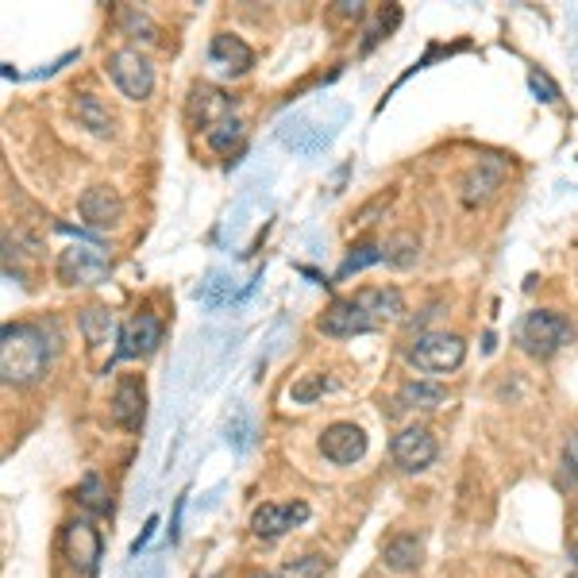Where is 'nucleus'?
<instances>
[{
  "instance_id": "9",
  "label": "nucleus",
  "mask_w": 578,
  "mask_h": 578,
  "mask_svg": "<svg viewBox=\"0 0 578 578\" xmlns=\"http://www.w3.org/2000/svg\"><path fill=\"white\" fill-rule=\"evenodd\" d=\"M320 451H324V459H332L336 466H351L367 455V432H362L359 424L339 421V424H332V429H324Z\"/></svg>"
},
{
  "instance_id": "16",
  "label": "nucleus",
  "mask_w": 578,
  "mask_h": 578,
  "mask_svg": "<svg viewBox=\"0 0 578 578\" xmlns=\"http://www.w3.org/2000/svg\"><path fill=\"white\" fill-rule=\"evenodd\" d=\"M209 59L217 62L224 74H248L251 66H255V51H251L248 43H243L240 35H212L209 43Z\"/></svg>"
},
{
  "instance_id": "23",
  "label": "nucleus",
  "mask_w": 578,
  "mask_h": 578,
  "mask_svg": "<svg viewBox=\"0 0 578 578\" xmlns=\"http://www.w3.org/2000/svg\"><path fill=\"white\" fill-rule=\"evenodd\" d=\"M375 263H382V248H378V243H359V248L339 263L336 279H351V274L367 271V266H375Z\"/></svg>"
},
{
  "instance_id": "2",
  "label": "nucleus",
  "mask_w": 578,
  "mask_h": 578,
  "mask_svg": "<svg viewBox=\"0 0 578 578\" xmlns=\"http://www.w3.org/2000/svg\"><path fill=\"white\" fill-rule=\"evenodd\" d=\"M571 336H575L571 320L551 313V308H533L517 328V344L525 347L533 359H551L559 347L571 344Z\"/></svg>"
},
{
  "instance_id": "32",
  "label": "nucleus",
  "mask_w": 578,
  "mask_h": 578,
  "mask_svg": "<svg viewBox=\"0 0 578 578\" xmlns=\"http://www.w3.org/2000/svg\"><path fill=\"white\" fill-rule=\"evenodd\" d=\"M155 528H158V517H150V521H147V528H144V533H139V540L132 544V556H139V551L147 548V540H150V536H155Z\"/></svg>"
},
{
  "instance_id": "29",
  "label": "nucleus",
  "mask_w": 578,
  "mask_h": 578,
  "mask_svg": "<svg viewBox=\"0 0 578 578\" xmlns=\"http://www.w3.org/2000/svg\"><path fill=\"white\" fill-rule=\"evenodd\" d=\"M564 474H567V482L578 486V429L567 435V443H564Z\"/></svg>"
},
{
  "instance_id": "3",
  "label": "nucleus",
  "mask_w": 578,
  "mask_h": 578,
  "mask_svg": "<svg viewBox=\"0 0 578 578\" xmlns=\"http://www.w3.org/2000/svg\"><path fill=\"white\" fill-rule=\"evenodd\" d=\"M406 359L424 375H451V370L463 367L466 344L451 332H424L406 347Z\"/></svg>"
},
{
  "instance_id": "12",
  "label": "nucleus",
  "mask_w": 578,
  "mask_h": 578,
  "mask_svg": "<svg viewBox=\"0 0 578 578\" xmlns=\"http://www.w3.org/2000/svg\"><path fill=\"white\" fill-rule=\"evenodd\" d=\"M301 521H308V505L305 502H293V505H259L255 513H251V533L259 536V540H279V536H286L293 525H301Z\"/></svg>"
},
{
  "instance_id": "5",
  "label": "nucleus",
  "mask_w": 578,
  "mask_h": 578,
  "mask_svg": "<svg viewBox=\"0 0 578 578\" xmlns=\"http://www.w3.org/2000/svg\"><path fill=\"white\" fill-rule=\"evenodd\" d=\"M62 548H66V559H70V567H74L77 575L82 578L97 575L105 544H101V533L90 525V521H70L66 533H62Z\"/></svg>"
},
{
  "instance_id": "11",
  "label": "nucleus",
  "mask_w": 578,
  "mask_h": 578,
  "mask_svg": "<svg viewBox=\"0 0 578 578\" xmlns=\"http://www.w3.org/2000/svg\"><path fill=\"white\" fill-rule=\"evenodd\" d=\"M390 451H393V463H398L401 471L417 474V471H424V466L435 463V451L440 448H435L429 429H406V432L393 435Z\"/></svg>"
},
{
  "instance_id": "34",
  "label": "nucleus",
  "mask_w": 578,
  "mask_h": 578,
  "mask_svg": "<svg viewBox=\"0 0 578 578\" xmlns=\"http://www.w3.org/2000/svg\"><path fill=\"white\" fill-rule=\"evenodd\" d=\"M571 571L578 575V544H571Z\"/></svg>"
},
{
  "instance_id": "8",
  "label": "nucleus",
  "mask_w": 578,
  "mask_h": 578,
  "mask_svg": "<svg viewBox=\"0 0 578 578\" xmlns=\"http://www.w3.org/2000/svg\"><path fill=\"white\" fill-rule=\"evenodd\" d=\"M502 181H505V162L494 155H486L463 174V181H459V197H463V204H471L474 209V204H486L490 197L502 189Z\"/></svg>"
},
{
  "instance_id": "7",
  "label": "nucleus",
  "mask_w": 578,
  "mask_h": 578,
  "mask_svg": "<svg viewBox=\"0 0 578 578\" xmlns=\"http://www.w3.org/2000/svg\"><path fill=\"white\" fill-rule=\"evenodd\" d=\"M59 279L66 286H101L108 279V259L101 248H70L59 255Z\"/></svg>"
},
{
  "instance_id": "19",
  "label": "nucleus",
  "mask_w": 578,
  "mask_h": 578,
  "mask_svg": "<svg viewBox=\"0 0 578 578\" xmlns=\"http://www.w3.org/2000/svg\"><path fill=\"white\" fill-rule=\"evenodd\" d=\"M443 401H448V390H443L440 382H421V378H413V382H406L398 390V406H406V409H424V413H432V409H440Z\"/></svg>"
},
{
  "instance_id": "22",
  "label": "nucleus",
  "mask_w": 578,
  "mask_h": 578,
  "mask_svg": "<svg viewBox=\"0 0 578 578\" xmlns=\"http://www.w3.org/2000/svg\"><path fill=\"white\" fill-rule=\"evenodd\" d=\"M204 139H209V147L217 150V155H228V158H232L235 150L243 147V124H240V120H235V116H232V120L217 124V128H212V132H209V136H204Z\"/></svg>"
},
{
  "instance_id": "10",
  "label": "nucleus",
  "mask_w": 578,
  "mask_h": 578,
  "mask_svg": "<svg viewBox=\"0 0 578 578\" xmlns=\"http://www.w3.org/2000/svg\"><path fill=\"white\" fill-rule=\"evenodd\" d=\"M162 336H166V328H162V320H158V316H150V313L132 316V320L124 324V332H120V351H116V359H139V355H155L158 344H162Z\"/></svg>"
},
{
  "instance_id": "31",
  "label": "nucleus",
  "mask_w": 578,
  "mask_h": 578,
  "mask_svg": "<svg viewBox=\"0 0 578 578\" xmlns=\"http://www.w3.org/2000/svg\"><path fill=\"white\" fill-rule=\"evenodd\" d=\"M124 23H128V31H144V39H155V23L147 20L144 12H124Z\"/></svg>"
},
{
  "instance_id": "17",
  "label": "nucleus",
  "mask_w": 578,
  "mask_h": 578,
  "mask_svg": "<svg viewBox=\"0 0 578 578\" xmlns=\"http://www.w3.org/2000/svg\"><path fill=\"white\" fill-rule=\"evenodd\" d=\"M421 559H424V544H421V536H413V533L393 536V540L382 548V564L390 567V571H398V575L417 571Z\"/></svg>"
},
{
  "instance_id": "24",
  "label": "nucleus",
  "mask_w": 578,
  "mask_h": 578,
  "mask_svg": "<svg viewBox=\"0 0 578 578\" xmlns=\"http://www.w3.org/2000/svg\"><path fill=\"white\" fill-rule=\"evenodd\" d=\"M232 279H224V274H209V282H201L197 286V301L201 305H209V308H220V305H228L232 301Z\"/></svg>"
},
{
  "instance_id": "13",
  "label": "nucleus",
  "mask_w": 578,
  "mask_h": 578,
  "mask_svg": "<svg viewBox=\"0 0 578 578\" xmlns=\"http://www.w3.org/2000/svg\"><path fill=\"white\" fill-rule=\"evenodd\" d=\"M82 220L90 228H116L124 220V201H120V193H116L113 186H93V189H85L82 193Z\"/></svg>"
},
{
  "instance_id": "33",
  "label": "nucleus",
  "mask_w": 578,
  "mask_h": 578,
  "mask_svg": "<svg viewBox=\"0 0 578 578\" xmlns=\"http://www.w3.org/2000/svg\"><path fill=\"white\" fill-rule=\"evenodd\" d=\"M339 12H344V15H359L362 8L355 4V0H339Z\"/></svg>"
},
{
  "instance_id": "27",
  "label": "nucleus",
  "mask_w": 578,
  "mask_h": 578,
  "mask_svg": "<svg viewBox=\"0 0 578 578\" xmlns=\"http://www.w3.org/2000/svg\"><path fill=\"white\" fill-rule=\"evenodd\" d=\"M324 390H328V378H324V375H305L301 382H293L290 398L297 401V406H308V401H316Z\"/></svg>"
},
{
  "instance_id": "6",
  "label": "nucleus",
  "mask_w": 578,
  "mask_h": 578,
  "mask_svg": "<svg viewBox=\"0 0 578 578\" xmlns=\"http://www.w3.org/2000/svg\"><path fill=\"white\" fill-rule=\"evenodd\" d=\"M316 328L332 339H347V336H362V332H375L378 320L359 305V297H336L328 305V313L320 316Z\"/></svg>"
},
{
  "instance_id": "18",
  "label": "nucleus",
  "mask_w": 578,
  "mask_h": 578,
  "mask_svg": "<svg viewBox=\"0 0 578 578\" xmlns=\"http://www.w3.org/2000/svg\"><path fill=\"white\" fill-rule=\"evenodd\" d=\"M359 297V305L367 308L370 316H375L378 324L382 320H398L401 313H406V301H401V293L398 290H386V286H370V290H359L355 293Z\"/></svg>"
},
{
  "instance_id": "30",
  "label": "nucleus",
  "mask_w": 578,
  "mask_h": 578,
  "mask_svg": "<svg viewBox=\"0 0 578 578\" xmlns=\"http://www.w3.org/2000/svg\"><path fill=\"white\" fill-rule=\"evenodd\" d=\"M248 435H251L248 413H243V409H235V421L228 424V440H232L235 448H248Z\"/></svg>"
},
{
  "instance_id": "35",
  "label": "nucleus",
  "mask_w": 578,
  "mask_h": 578,
  "mask_svg": "<svg viewBox=\"0 0 578 578\" xmlns=\"http://www.w3.org/2000/svg\"><path fill=\"white\" fill-rule=\"evenodd\" d=\"M251 578H274V575H266V571H263V575H251Z\"/></svg>"
},
{
  "instance_id": "4",
  "label": "nucleus",
  "mask_w": 578,
  "mask_h": 578,
  "mask_svg": "<svg viewBox=\"0 0 578 578\" xmlns=\"http://www.w3.org/2000/svg\"><path fill=\"white\" fill-rule=\"evenodd\" d=\"M108 74H113L116 90L128 101H147L155 90V66L139 51H116L108 59Z\"/></svg>"
},
{
  "instance_id": "20",
  "label": "nucleus",
  "mask_w": 578,
  "mask_h": 578,
  "mask_svg": "<svg viewBox=\"0 0 578 578\" xmlns=\"http://www.w3.org/2000/svg\"><path fill=\"white\" fill-rule=\"evenodd\" d=\"M417 259H421V240H417V235L398 232V235H390V240L382 243V263L398 266V271H409Z\"/></svg>"
},
{
  "instance_id": "14",
  "label": "nucleus",
  "mask_w": 578,
  "mask_h": 578,
  "mask_svg": "<svg viewBox=\"0 0 578 578\" xmlns=\"http://www.w3.org/2000/svg\"><path fill=\"white\" fill-rule=\"evenodd\" d=\"M144 417H147V390L139 378H120L116 382V393H113V421L128 432H139L144 429Z\"/></svg>"
},
{
  "instance_id": "15",
  "label": "nucleus",
  "mask_w": 578,
  "mask_h": 578,
  "mask_svg": "<svg viewBox=\"0 0 578 578\" xmlns=\"http://www.w3.org/2000/svg\"><path fill=\"white\" fill-rule=\"evenodd\" d=\"M189 108H193V120L201 124L204 136H209V132L217 128V124L232 120L235 101L224 97L220 90H212V85H197V90H193V101H189Z\"/></svg>"
},
{
  "instance_id": "25",
  "label": "nucleus",
  "mask_w": 578,
  "mask_h": 578,
  "mask_svg": "<svg viewBox=\"0 0 578 578\" xmlns=\"http://www.w3.org/2000/svg\"><path fill=\"white\" fill-rule=\"evenodd\" d=\"M77 497H82V505L90 513H108V490H105V482H101V474H85L82 479V486H77Z\"/></svg>"
},
{
  "instance_id": "26",
  "label": "nucleus",
  "mask_w": 578,
  "mask_h": 578,
  "mask_svg": "<svg viewBox=\"0 0 578 578\" xmlns=\"http://www.w3.org/2000/svg\"><path fill=\"white\" fill-rule=\"evenodd\" d=\"M324 575H328V559H324V556L290 559V564L279 571V578H324Z\"/></svg>"
},
{
  "instance_id": "1",
  "label": "nucleus",
  "mask_w": 578,
  "mask_h": 578,
  "mask_svg": "<svg viewBox=\"0 0 578 578\" xmlns=\"http://www.w3.org/2000/svg\"><path fill=\"white\" fill-rule=\"evenodd\" d=\"M51 367V344L35 324H4L0 332V378L4 386H35Z\"/></svg>"
},
{
  "instance_id": "21",
  "label": "nucleus",
  "mask_w": 578,
  "mask_h": 578,
  "mask_svg": "<svg viewBox=\"0 0 578 578\" xmlns=\"http://www.w3.org/2000/svg\"><path fill=\"white\" fill-rule=\"evenodd\" d=\"M77 120H82V128H90L93 136H113V116H108V108L101 105V97H93V93H82L74 105Z\"/></svg>"
},
{
  "instance_id": "28",
  "label": "nucleus",
  "mask_w": 578,
  "mask_h": 578,
  "mask_svg": "<svg viewBox=\"0 0 578 578\" xmlns=\"http://www.w3.org/2000/svg\"><path fill=\"white\" fill-rule=\"evenodd\" d=\"M528 85H533L536 101H544V105H556V101H559V85L551 82L544 70H533V74H528Z\"/></svg>"
}]
</instances>
